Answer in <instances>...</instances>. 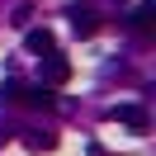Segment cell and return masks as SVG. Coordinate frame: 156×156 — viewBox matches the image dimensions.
Returning a JSON list of instances; mask_svg holds the SVG:
<instances>
[{
  "instance_id": "obj_1",
  "label": "cell",
  "mask_w": 156,
  "mask_h": 156,
  "mask_svg": "<svg viewBox=\"0 0 156 156\" xmlns=\"http://www.w3.org/2000/svg\"><path fill=\"white\" fill-rule=\"evenodd\" d=\"M0 99L5 104H24V109H52L57 104V95H52L48 85H24V80H0Z\"/></svg>"
},
{
  "instance_id": "obj_2",
  "label": "cell",
  "mask_w": 156,
  "mask_h": 156,
  "mask_svg": "<svg viewBox=\"0 0 156 156\" xmlns=\"http://www.w3.org/2000/svg\"><path fill=\"white\" fill-rule=\"evenodd\" d=\"M66 19H71V33H80V38L99 33V10L95 5H66Z\"/></svg>"
},
{
  "instance_id": "obj_3",
  "label": "cell",
  "mask_w": 156,
  "mask_h": 156,
  "mask_svg": "<svg viewBox=\"0 0 156 156\" xmlns=\"http://www.w3.org/2000/svg\"><path fill=\"white\" fill-rule=\"evenodd\" d=\"M109 118H114V123H128L133 133H147V128H151V118H147L142 104H114V109H109Z\"/></svg>"
},
{
  "instance_id": "obj_4",
  "label": "cell",
  "mask_w": 156,
  "mask_h": 156,
  "mask_svg": "<svg viewBox=\"0 0 156 156\" xmlns=\"http://www.w3.org/2000/svg\"><path fill=\"white\" fill-rule=\"evenodd\" d=\"M71 80V62L66 57H57V52H48V57H43V85H66Z\"/></svg>"
},
{
  "instance_id": "obj_6",
  "label": "cell",
  "mask_w": 156,
  "mask_h": 156,
  "mask_svg": "<svg viewBox=\"0 0 156 156\" xmlns=\"http://www.w3.org/2000/svg\"><path fill=\"white\" fill-rule=\"evenodd\" d=\"M24 48L38 52V57H48V52H57V38H52L48 29H29V33H24Z\"/></svg>"
},
{
  "instance_id": "obj_7",
  "label": "cell",
  "mask_w": 156,
  "mask_h": 156,
  "mask_svg": "<svg viewBox=\"0 0 156 156\" xmlns=\"http://www.w3.org/2000/svg\"><path fill=\"white\" fill-rule=\"evenodd\" d=\"M24 147H29V151H52L57 137H52V133H24Z\"/></svg>"
},
{
  "instance_id": "obj_5",
  "label": "cell",
  "mask_w": 156,
  "mask_h": 156,
  "mask_svg": "<svg viewBox=\"0 0 156 156\" xmlns=\"http://www.w3.org/2000/svg\"><path fill=\"white\" fill-rule=\"evenodd\" d=\"M133 29L142 33V38H151V33H156V0H142V5L133 10Z\"/></svg>"
}]
</instances>
